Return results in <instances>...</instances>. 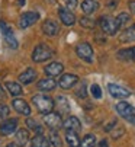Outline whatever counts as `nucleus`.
<instances>
[{
	"instance_id": "obj_7",
	"label": "nucleus",
	"mask_w": 135,
	"mask_h": 147,
	"mask_svg": "<svg viewBox=\"0 0 135 147\" xmlns=\"http://www.w3.org/2000/svg\"><path fill=\"white\" fill-rule=\"evenodd\" d=\"M39 15L36 12H25L24 15H20L19 18V28L20 29H25L28 26H32L34 24L38 22Z\"/></svg>"
},
{
	"instance_id": "obj_21",
	"label": "nucleus",
	"mask_w": 135,
	"mask_h": 147,
	"mask_svg": "<svg viewBox=\"0 0 135 147\" xmlns=\"http://www.w3.org/2000/svg\"><path fill=\"white\" fill-rule=\"evenodd\" d=\"M65 141L69 143L70 147H80V140L77 136V131H71V130H67L65 133Z\"/></svg>"
},
{
	"instance_id": "obj_31",
	"label": "nucleus",
	"mask_w": 135,
	"mask_h": 147,
	"mask_svg": "<svg viewBox=\"0 0 135 147\" xmlns=\"http://www.w3.org/2000/svg\"><path fill=\"white\" fill-rule=\"evenodd\" d=\"M5 39H6V42H7V45L10 47V48H17V41L15 39V36H13V34H10V35H6L5 36Z\"/></svg>"
},
{
	"instance_id": "obj_37",
	"label": "nucleus",
	"mask_w": 135,
	"mask_h": 147,
	"mask_svg": "<svg viewBox=\"0 0 135 147\" xmlns=\"http://www.w3.org/2000/svg\"><path fill=\"white\" fill-rule=\"evenodd\" d=\"M129 10H131V13H134L135 15V0H132V2H129Z\"/></svg>"
},
{
	"instance_id": "obj_39",
	"label": "nucleus",
	"mask_w": 135,
	"mask_h": 147,
	"mask_svg": "<svg viewBox=\"0 0 135 147\" xmlns=\"http://www.w3.org/2000/svg\"><path fill=\"white\" fill-rule=\"evenodd\" d=\"M5 98V90H3V86L0 85V99H3Z\"/></svg>"
},
{
	"instance_id": "obj_11",
	"label": "nucleus",
	"mask_w": 135,
	"mask_h": 147,
	"mask_svg": "<svg viewBox=\"0 0 135 147\" xmlns=\"http://www.w3.org/2000/svg\"><path fill=\"white\" fill-rule=\"evenodd\" d=\"M79 82V77L76 76V74H62L61 77H60V80H58V85H60V88H62V89H70V88H73L76 83Z\"/></svg>"
},
{
	"instance_id": "obj_33",
	"label": "nucleus",
	"mask_w": 135,
	"mask_h": 147,
	"mask_svg": "<svg viewBox=\"0 0 135 147\" xmlns=\"http://www.w3.org/2000/svg\"><path fill=\"white\" fill-rule=\"evenodd\" d=\"M9 114H10L9 108L6 107V105L0 103V119H6V118L9 117Z\"/></svg>"
},
{
	"instance_id": "obj_35",
	"label": "nucleus",
	"mask_w": 135,
	"mask_h": 147,
	"mask_svg": "<svg viewBox=\"0 0 135 147\" xmlns=\"http://www.w3.org/2000/svg\"><path fill=\"white\" fill-rule=\"evenodd\" d=\"M76 95L79 98H86V95H87V92H86V83H81V86L79 88V90L76 92Z\"/></svg>"
},
{
	"instance_id": "obj_22",
	"label": "nucleus",
	"mask_w": 135,
	"mask_h": 147,
	"mask_svg": "<svg viewBox=\"0 0 135 147\" xmlns=\"http://www.w3.org/2000/svg\"><path fill=\"white\" fill-rule=\"evenodd\" d=\"M51 141L47 138V137H44L42 134H38L32 138V146L34 147H50Z\"/></svg>"
},
{
	"instance_id": "obj_3",
	"label": "nucleus",
	"mask_w": 135,
	"mask_h": 147,
	"mask_svg": "<svg viewBox=\"0 0 135 147\" xmlns=\"http://www.w3.org/2000/svg\"><path fill=\"white\" fill-rule=\"evenodd\" d=\"M52 55H54V51L47 44H39L32 51V60L35 63H44V61L50 60Z\"/></svg>"
},
{
	"instance_id": "obj_36",
	"label": "nucleus",
	"mask_w": 135,
	"mask_h": 147,
	"mask_svg": "<svg viewBox=\"0 0 135 147\" xmlns=\"http://www.w3.org/2000/svg\"><path fill=\"white\" fill-rule=\"evenodd\" d=\"M64 3L67 5V7L69 9H76L77 7V0H64Z\"/></svg>"
},
{
	"instance_id": "obj_23",
	"label": "nucleus",
	"mask_w": 135,
	"mask_h": 147,
	"mask_svg": "<svg viewBox=\"0 0 135 147\" xmlns=\"http://www.w3.org/2000/svg\"><path fill=\"white\" fill-rule=\"evenodd\" d=\"M6 89L9 90V93L12 96H19L22 93V86L15 82H6Z\"/></svg>"
},
{
	"instance_id": "obj_41",
	"label": "nucleus",
	"mask_w": 135,
	"mask_h": 147,
	"mask_svg": "<svg viewBox=\"0 0 135 147\" xmlns=\"http://www.w3.org/2000/svg\"><path fill=\"white\" fill-rule=\"evenodd\" d=\"M17 5H20V6L25 5V0H17Z\"/></svg>"
},
{
	"instance_id": "obj_10",
	"label": "nucleus",
	"mask_w": 135,
	"mask_h": 147,
	"mask_svg": "<svg viewBox=\"0 0 135 147\" xmlns=\"http://www.w3.org/2000/svg\"><path fill=\"white\" fill-rule=\"evenodd\" d=\"M16 128H17V119L16 118H9L0 125V134L2 136H10L12 133L16 131Z\"/></svg>"
},
{
	"instance_id": "obj_18",
	"label": "nucleus",
	"mask_w": 135,
	"mask_h": 147,
	"mask_svg": "<svg viewBox=\"0 0 135 147\" xmlns=\"http://www.w3.org/2000/svg\"><path fill=\"white\" fill-rule=\"evenodd\" d=\"M119 41H121V42H132V41H135V24L128 26L119 35Z\"/></svg>"
},
{
	"instance_id": "obj_24",
	"label": "nucleus",
	"mask_w": 135,
	"mask_h": 147,
	"mask_svg": "<svg viewBox=\"0 0 135 147\" xmlns=\"http://www.w3.org/2000/svg\"><path fill=\"white\" fill-rule=\"evenodd\" d=\"M28 140H29V133H28V130H17L16 131V143L17 144H20V146H25L26 143H28Z\"/></svg>"
},
{
	"instance_id": "obj_42",
	"label": "nucleus",
	"mask_w": 135,
	"mask_h": 147,
	"mask_svg": "<svg viewBox=\"0 0 135 147\" xmlns=\"http://www.w3.org/2000/svg\"><path fill=\"white\" fill-rule=\"evenodd\" d=\"M32 147H34V146H32Z\"/></svg>"
},
{
	"instance_id": "obj_9",
	"label": "nucleus",
	"mask_w": 135,
	"mask_h": 147,
	"mask_svg": "<svg viewBox=\"0 0 135 147\" xmlns=\"http://www.w3.org/2000/svg\"><path fill=\"white\" fill-rule=\"evenodd\" d=\"M107 90H109V93L112 96L116 98V99H125V98L131 96V92L128 89H125V88H122L119 85H115V83H109V85H107Z\"/></svg>"
},
{
	"instance_id": "obj_1",
	"label": "nucleus",
	"mask_w": 135,
	"mask_h": 147,
	"mask_svg": "<svg viewBox=\"0 0 135 147\" xmlns=\"http://www.w3.org/2000/svg\"><path fill=\"white\" fill-rule=\"evenodd\" d=\"M32 102H34V105L36 107V109H38L41 114H50V112H52L54 105H55L54 100H52L50 96L42 95V93L32 96Z\"/></svg>"
},
{
	"instance_id": "obj_8",
	"label": "nucleus",
	"mask_w": 135,
	"mask_h": 147,
	"mask_svg": "<svg viewBox=\"0 0 135 147\" xmlns=\"http://www.w3.org/2000/svg\"><path fill=\"white\" fill-rule=\"evenodd\" d=\"M58 16H60V20L65 26H73L76 24V16L69 7L67 9L65 7H58Z\"/></svg>"
},
{
	"instance_id": "obj_30",
	"label": "nucleus",
	"mask_w": 135,
	"mask_h": 147,
	"mask_svg": "<svg viewBox=\"0 0 135 147\" xmlns=\"http://www.w3.org/2000/svg\"><path fill=\"white\" fill-rule=\"evenodd\" d=\"M26 125H28V127H29L31 130H34L35 133H38V134H41V133H42V127H39L38 122H36L35 119L28 118V119H26Z\"/></svg>"
},
{
	"instance_id": "obj_19",
	"label": "nucleus",
	"mask_w": 135,
	"mask_h": 147,
	"mask_svg": "<svg viewBox=\"0 0 135 147\" xmlns=\"http://www.w3.org/2000/svg\"><path fill=\"white\" fill-rule=\"evenodd\" d=\"M57 86V82L54 79H42L38 82V89L42 90V92H50V90H54Z\"/></svg>"
},
{
	"instance_id": "obj_4",
	"label": "nucleus",
	"mask_w": 135,
	"mask_h": 147,
	"mask_svg": "<svg viewBox=\"0 0 135 147\" xmlns=\"http://www.w3.org/2000/svg\"><path fill=\"white\" fill-rule=\"evenodd\" d=\"M116 112L128 121L131 125H135V108L131 107L128 102H118L116 103Z\"/></svg>"
},
{
	"instance_id": "obj_28",
	"label": "nucleus",
	"mask_w": 135,
	"mask_h": 147,
	"mask_svg": "<svg viewBox=\"0 0 135 147\" xmlns=\"http://www.w3.org/2000/svg\"><path fill=\"white\" fill-rule=\"evenodd\" d=\"M129 20H131V16H129L128 13H119V15L116 16V22H118V25H119L121 29L128 25Z\"/></svg>"
},
{
	"instance_id": "obj_29",
	"label": "nucleus",
	"mask_w": 135,
	"mask_h": 147,
	"mask_svg": "<svg viewBox=\"0 0 135 147\" xmlns=\"http://www.w3.org/2000/svg\"><path fill=\"white\" fill-rule=\"evenodd\" d=\"M79 22H80V25H81L83 28H87V29H93V28L96 26V22H95V20L90 19V18H87V16L81 18Z\"/></svg>"
},
{
	"instance_id": "obj_26",
	"label": "nucleus",
	"mask_w": 135,
	"mask_h": 147,
	"mask_svg": "<svg viewBox=\"0 0 135 147\" xmlns=\"http://www.w3.org/2000/svg\"><path fill=\"white\" fill-rule=\"evenodd\" d=\"M95 146H96V137L93 134L84 136L81 143H80V147H95Z\"/></svg>"
},
{
	"instance_id": "obj_15",
	"label": "nucleus",
	"mask_w": 135,
	"mask_h": 147,
	"mask_svg": "<svg viewBox=\"0 0 135 147\" xmlns=\"http://www.w3.org/2000/svg\"><path fill=\"white\" fill-rule=\"evenodd\" d=\"M62 127L67 130H71V131H79L81 128V122L77 117H69L64 122H62Z\"/></svg>"
},
{
	"instance_id": "obj_32",
	"label": "nucleus",
	"mask_w": 135,
	"mask_h": 147,
	"mask_svg": "<svg viewBox=\"0 0 135 147\" xmlns=\"http://www.w3.org/2000/svg\"><path fill=\"white\" fill-rule=\"evenodd\" d=\"M90 92H92L93 98H96V99H100V98H102V90H100V86H99V85H92V88H90Z\"/></svg>"
},
{
	"instance_id": "obj_25",
	"label": "nucleus",
	"mask_w": 135,
	"mask_h": 147,
	"mask_svg": "<svg viewBox=\"0 0 135 147\" xmlns=\"http://www.w3.org/2000/svg\"><path fill=\"white\" fill-rule=\"evenodd\" d=\"M50 141L54 147H62V141H61V137L58 134V130H51L50 133Z\"/></svg>"
},
{
	"instance_id": "obj_14",
	"label": "nucleus",
	"mask_w": 135,
	"mask_h": 147,
	"mask_svg": "<svg viewBox=\"0 0 135 147\" xmlns=\"http://www.w3.org/2000/svg\"><path fill=\"white\" fill-rule=\"evenodd\" d=\"M62 70H64V66L61 64V63L54 61V63H50V64L45 67V74L55 77V76H60L62 73Z\"/></svg>"
},
{
	"instance_id": "obj_17",
	"label": "nucleus",
	"mask_w": 135,
	"mask_h": 147,
	"mask_svg": "<svg viewBox=\"0 0 135 147\" xmlns=\"http://www.w3.org/2000/svg\"><path fill=\"white\" fill-rule=\"evenodd\" d=\"M118 58L122 61H135V47H129V48H124L118 51Z\"/></svg>"
},
{
	"instance_id": "obj_27",
	"label": "nucleus",
	"mask_w": 135,
	"mask_h": 147,
	"mask_svg": "<svg viewBox=\"0 0 135 147\" xmlns=\"http://www.w3.org/2000/svg\"><path fill=\"white\" fill-rule=\"evenodd\" d=\"M57 103H58V107H60V111H58L60 114L70 111V107H69V103H67V98L65 96H58L57 98Z\"/></svg>"
},
{
	"instance_id": "obj_40",
	"label": "nucleus",
	"mask_w": 135,
	"mask_h": 147,
	"mask_svg": "<svg viewBox=\"0 0 135 147\" xmlns=\"http://www.w3.org/2000/svg\"><path fill=\"white\" fill-rule=\"evenodd\" d=\"M6 147H22L20 144H17V143H10V144H7Z\"/></svg>"
},
{
	"instance_id": "obj_34",
	"label": "nucleus",
	"mask_w": 135,
	"mask_h": 147,
	"mask_svg": "<svg viewBox=\"0 0 135 147\" xmlns=\"http://www.w3.org/2000/svg\"><path fill=\"white\" fill-rule=\"evenodd\" d=\"M0 29H2V32H3V36H6V35H10L12 34V29L3 22V20H0Z\"/></svg>"
},
{
	"instance_id": "obj_38",
	"label": "nucleus",
	"mask_w": 135,
	"mask_h": 147,
	"mask_svg": "<svg viewBox=\"0 0 135 147\" xmlns=\"http://www.w3.org/2000/svg\"><path fill=\"white\" fill-rule=\"evenodd\" d=\"M99 147H109V144H107L106 140H102V141L99 143Z\"/></svg>"
},
{
	"instance_id": "obj_12",
	"label": "nucleus",
	"mask_w": 135,
	"mask_h": 147,
	"mask_svg": "<svg viewBox=\"0 0 135 147\" xmlns=\"http://www.w3.org/2000/svg\"><path fill=\"white\" fill-rule=\"evenodd\" d=\"M42 32L45 35H48V36H54V35H57L60 32V26H58V24L55 22V20L48 19L42 24Z\"/></svg>"
},
{
	"instance_id": "obj_16",
	"label": "nucleus",
	"mask_w": 135,
	"mask_h": 147,
	"mask_svg": "<svg viewBox=\"0 0 135 147\" xmlns=\"http://www.w3.org/2000/svg\"><path fill=\"white\" fill-rule=\"evenodd\" d=\"M36 79V71L34 69H26L24 73L19 74V82L24 83V85H29V83L35 82Z\"/></svg>"
},
{
	"instance_id": "obj_20",
	"label": "nucleus",
	"mask_w": 135,
	"mask_h": 147,
	"mask_svg": "<svg viewBox=\"0 0 135 147\" xmlns=\"http://www.w3.org/2000/svg\"><path fill=\"white\" fill-rule=\"evenodd\" d=\"M97 9H99V3L96 2V0H84V2L81 3V10L86 15H92Z\"/></svg>"
},
{
	"instance_id": "obj_6",
	"label": "nucleus",
	"mask_w": 135,
	"mask_h": 147,
	"mask_svg": "<svg viewBox=\"0 0 135 147\" xmlns=\"http://www.w3.org/2000/svg\"><path fill=\"white\" fill-rule=\"evenodd\" d=\"M76 53H77V55H79L81 60H84L86 63H92V61H93V48H92V45H90L89 42H81V44H79V45L76 47Z\"/></svg>"
},
{
	"instance_id": "obj_13",
	"label": "nucleus",
	"mask_w": 135,
	"mask_h": 147,
	"mask_svg": "<svg viewBox=\"0 0 135 147\" xmlns=\"http://www.w3.org/2000/svg\"><path fill=\"white\" fill-rule=\"evenodd\" d=\"M13 109L20 115H25V117L31 115V108L24 99H13Z\"/></svg>"
},
{
	"instance_id": "obj_5",
	"label": "nucleus",
	"mask_w": 135,
	"mask_h": 147,
	"mask_svg": "<svg viewBox=\"0 0 135 147\" xmlns=\"http://www.w3.org/2000/svg\"><path fill=\"white\" fill-rule=\"evenodd\" d=\"M62 119L60 112H50L44 115V124L47 125L50 130H60L62 127Z\"/></svg>"
},
{
	"instance_id": "obj_2",
	"label": "nucleus",
	"mask_w": 135,
	"mask_h": 147,
	"mask_svg": "<svg viewBox=\"0 0 135 147\" xmlns=\"http://www.w3.org/2000/svg\"><path fill=\"white\" fill-rule=\"evenodd\" d=\"M99 26L103 31V34H106V35H116V32H119V29H121L116 22V18H112V16H100Z\"/></svg>"
}]
</instances>
